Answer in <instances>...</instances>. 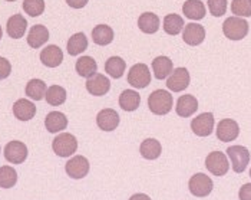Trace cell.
Here are the masks:
<instances>
[{"label": "cell", "instance_id": "6da1fadb", "mask_svg": "<svg viewBox=\"0 0 251 200\" xmlns=\"http://www.w3.org/2000/svg\"><path fill=\"white\" fill-rule=\"evenodd\" d=\"M148 107L155 115H165L173 108V95L165 89H156L148 97Z\"/></svg>", "mask_w": 251, "mask_h": 200}, {"label": "cell", "instance_id": "7a4b0ae2", "mask_svg": "<svg viewBox=\"0 0 251 200\" xmlns=\"http://www.w3.org/2000/svg\"><path fill=\"white\" fill-rule=\"evenodd\" d=\"M223 32H224L226 38H228V39H244L247 36V33H249V23H247V20L241 19V18L231 16V18L224 20Z\"/></svg>", "mask_w": 251, "mask_h": 200}, {"label": "cell", "instance_id": "3957f363", "mask_svg": "<svg viewBox=\"0 0 251 200\" xmlns=\"http://www.w3.org/2000/svg\"><path fill=\"white\" fill-rule=\"evenodd\" d=\"M52 148L59 157H71L77 150L76 137L69 133H63L53 140Z\"/></svg>", "mask_w": 251, "mask_h": 200}, {"label": "cell", "instance_id": "277c9868", "mask_svg": "<svg viewBox=\"0 0 251 200\" xmlns=\"http://www.w3.org/2000/svg\"><path fill=\"white\" fill-rule=\"evenodd\" d=\"M128 84L134 88L142 89L151 84V71L145 63H135L128 72Z\"/></svg>", "mask_w": 251, "mask_h": 200}, {"label": "cell", "instance_id": "5b68a950", "mask_svg": "<svg viewBox=\"0 0 251 200\" xmlns=\"http://www.w3.org/2000/svg\"><path fill=\"white\" fill-rule=\"evenodd\" d=\"M227 154L231 159L232 170L235 173H243L250 163V151L243 145H232L227 148Z\"/></svg>", "mask_w": 251, "mask_h": 200}, {"label": "cell", "instance_id": "8992f818", "mask_svg": "<svg viewBox=\"0 0 251 200\" xmlns=\"http://www.w3.org/2000/svg\"><path fill=\"white\" fill-rule=\"evenodd\" d=\"M188 187H190V192L193 193L194 196H197V198H205V196H208L213 192L214 184L213 180L207 174L197 173V174H194L193 177L190 179Z\"/></svg>", "mask_w": 251, "mask_h": 200}, {"label": "cell", "instance_id": "52a82bcc", "mask_svg": "<svg viewBox=\"0 0 251 200\" xmlns=\"http://www.w3.org/2000/svg\"><path fill=\"white\" fill-rule=\"evenodd\" d=\"M205 166H207L210 173H213L214 176H218V177L227 174V171L230 169V164H228L226 154L221 151L210 153L205 159Z\"/></svg>", "mask_w": 251, "mask_h": 200}, {"label": "cell", "instance_id": "ba28073f", "mask_svg": "<svg viewBox=\"0 0 251 200\" xmlns=\"http://www.w3.org/2000/svg\"><path fill=\"white\" fill-rule=\"evenodd\" d=\"M89 161L86 157L83 156H76L74 159L66 163L65 169H66V173L69 177L79 180V179H83L88 173H89Z\"/></svg>", "mask_w": 251, "mask_h": 200}, {"label": "cell", "instance_id": "9c48e42d", "mask_svg": "<svg viewBox=\"0 0 251 200\" xmlns=\"http://www.w3.org/2000/svg\"><path fill=\"white\" fill-rule=\"evenodd\" d=\"M27 157V147L22 141H10L4 147V159L13 164H22Z\"/></svg>", "mask_w": 251, "mask_h": 200}, {"label": "cell", "instance_id": "30bf717a", "mask_svg": "<svg viewBox=\"0 0 251 200\" xmlns=\"http://www.w3.org/2000/svg\"><path fill=\"white\" fill-rule=\"evenodd\" d=\"M190 85V72L185 68H176L173 71V74L167 80V86L174 91V92H181L187 89Z\"/></svg>", "mask_w": 251, "mask_h": 200}, {"label": "cell", "instance_id": "8fae6325", "mask_svg": "<svg viewBox=\"0 0 251 200\" xmlns=\"http://www.w3.org/2000/svg\"><path fill=\"white\" fill-rule=\"evenodd\" d=\"M191 130L194 134L200 137H207L213 133L214 130V115L211 113L200 114L197 118H194L191 122Z\"/></svg>", "mask_w": 251, "mask_h": 200}, {"label": "cell", "instance_id": "7c38bea8", "mask_svg": "<svg viewBox=\"0 0 251 200\" xmlns=\"http://www.w3.org/2000/svg\"><path fill=\"white\" fill-rule=\"evenodd\" d=\"M240 134V127L238 124L231 118H226V120L220 121L218 127H217V137L218 140L223 143H230L235 140Z\"/></svg>", "mask_w": 251, "mask_h": 200}, {"label": "cell", "instance_id": "4fadbf2b", "mask_svg": "<svg viewBox=\"0 0 251 200\" xmlns=\"http://www.w3.org/2000/svg\"><path fill=\"white\" fill-rule=\"evenodd\" d=\"M182 39L190 46H198L205 39V29L200 23H188L182 30Z\"/></svg>", "mask_w": 251, "mask_h": 200}, {"label": "cell", "instance_id": "5bb4252c", "mask_svg": "<svg viewBox=\"0 0 251 200\" xmlns=\"http://www.w3.org/2000/svg\"><path fill=\"white\" fill-rule=\"evenodd\" d=\"M86 89L89 94L95 97H102L108 94V91L111 89V81L102 74H95L94 77L88 78L86 81Z\"/></svg>", "mask_w": 251, "mask_h": 200}, {"label": "cell", "instance_id": "9a60e30c", "mask_svg": "<svg viewBox=\"0 0 251 200\" xmlns=\"http://www.w3.org/2000/svg\"><path fill=\"white\" fill-rule=\"evenodd\" d=\"M97 124L102 131H114L119 125V115L115 110L105 108L98 114Z\"/></svg>", "mask_w": 251, "mask_h": 200}, {"label": "cell", "instance_id": "2e32d148", "mask_svg": "<svg viewBox=\"0 0 251 200\" xmlns=\"http://www.w3.org/2000/svg\"><path fill=\"white\" fill-rule=\"evenodd\" d=\"M63 60V52L56 45H49L40 52V62L45 66L49 68H56Z\"/></svg>", "mask_w": 251, "mask_h": 200}, {"label": "cell", "instance_id": "e0dca14e", "mask_svg": "<svg viewBox=\"0 0 251 200\" xmlns=\"http://www.w3.org/2000/svg\"><path fill=\"white\" fill-rule=\"evenodd\" d=\"M13 114L20 121L32 120L36 115V105L32 101L18 100L13 104Z\"/></svg>", "mask_w": 251, "mask_h": 200}, {"label": "cell", "instance_id": "ac0fdd59", "mask_svg": "<svg viewBox=\"0 0 251 200\" xmlns=\"http://www.w3.org/2000/svg\"><path fill=\"white\" fill-rule=\"evenodd\" d=\"M26 28H27V20L18 13V15H13L10 19L7 20L6 30H7L10 38L20 39V38H23V35L26 32Z\"/></svg>", "mask_w": 251, "mask_h": 200}, {"label": "cell", "instance_id": "d6986e66", "mask_svg": "<svg viewBox=\"0 0 251 200\" xmlns=\"http://www.w3.org/2000/svg\"><path fill=\"white\" fill-rule=\"evenodd\" d=\"M152 69L156 80H165L173 74L174 65L168 57H158L152 60Z\"/></svg>", "mask_w": 251, "mask_h": 200}, {"label": "cell", "instance_id": "ffe728a7", "mask_svg": "<svg viewBox=\"0 0 251 200\" xmlns=\"http://www.w3.org/2000/svg\"><path fill=\"white\" fill-rule=\"evenodd\" d=\"M49 39V30L43 25H35L32 26L29 35H27V43L30 48L38 49L43 43H46Z\"/></svg>", "mask_w": 251, "mask_h": 200}, {"label": "cell", "instance_id": "44dd1931", "mask_svg": "<svg viewBox=\"0 0 251 200\" xmlns=\"http://www.w3.org/2000/svg\"><path fill=\"white\" fill-rule=\"evenodd\" d=\"M198 108V101L194 95H182L178 98L176 102V114L179 117H191L194 113H197Z\"/></svg>", "mask_w": 251, "mask_h": 200}, {"label": "cell", "instance_id": "7402d4cb", "mask_svg": "<svg viewBox=\"0 0 251 200\" xmlns=\"http://www.w3.org/2000/svg\"><path fill=\"white\" fill-rule=\"evenodd\" d=\"M182 12L185 18L191 20H201L207 13L205 6L201 0H187L182 4Z\"/></svg>", "mask_w": 251, "mask_h": 200}, {"label": "cell", "instance_id": "603a6c76", "mask_svg": "<svg viewBox=\"0 0 251 200\" xmlns=\"http://www.w3.org/2000/svg\"><path fill=\"white\" fill-rule=\"evenodd\" d=\"M45 125H46V130L52 134L59 133L62 130H65L68 127V118L65 114L58 113V111H52L48 114L46 120H45Z\"/></svg>", "mask_w": 251, "mask_h": 200}, {"label": "cell", "instance_id": "cb8c5ba5", "mask_svg": "<svg viewBox=\"0 0 251 200\" xmlns=\"http://www.w3.org/2000/svg\"><path fill=\"white\" fill-rule=\"evenodd\" d=\"M138 26L144 33L152 35L155 32H158V29H159V18L152 12H145L139 16Z\"/></svg>", "mask_w": 251, "mask_h": 200}, {"label": "cell", "instance_id": "d4e9b609", "mask_svg": "<svg viewBox=\"0 0 251 200\" xmlns=\"http://www.w3.org/2000/svg\"><path fill=\"white\" fill-rule=\"evenodd\" d=\"M139 151H141V156L147 160H155L161 156V151H162V147H161V143L155 139H147V140L142 141L141 147H139Z\"/></svg>", "mask_w": 251, "mask_h": 200}, {"label": "cell", "instance_id": "484cf974", "mask_svg": "<svg viewBox=\"0 0 251 200\" xmlns=\"http://www.w3.org/2000/svg\"><path fill=\"white\" fill-rule=\"evenodd\" d=\"M97 60L92 57H82L76 60V72L82 78H91L97 74Z\"/></svg>", "mask_w": 251, "mask_h": 200}, {"label": "cell", "instance_id": "4316f807", "mask_svg": "<svg viewBox=\"0 0 251 200\" xmlns=\"http://www.w3.org/2000/svg\"><path fill=\"white\" fill-rule=\"evenodd\" d=\"M92 39L99 46H106L114 40V30L108 25H98L92 30Z\"/></svg>", "mask_w": 251, "mask_h": 200}, {"label": "cell", "instance_id": "83f0119b", "mask_svg": "<svg viewBox=\"0 0 251 200\" xmlns=\"http://www.w3.org/2000/svg\"><path fill=\"white\" fill-rule=\"evenodd\" d=\"M141 104V97L136 91L132 89H125L119 95V107L124 111H135Z\"/></svg>", "mask_w": 251, "mask_h": 200}, {"label": "cell", "instance_id": "f1b7e54d", "mask_svg": "<svg viewBox=\"0 0 251 200\" xmlns=\"http://www.w3.org/2000/svg\"><path fill=\"white\" fill-rule=\"evenodd\" d=\"M66 48H68V54H69L71 57H76L79 54L85 52L86 48H88V39H86L85 33L79 32V33L72 35L71 39L68 40Z\"/></svg>", "mask_w": 251, "mask_h": 200}, {"label": "cell", "instance_id": "f546056e", "mask_svg": "<svg viewBox=\"0 0 251 200\" xmlns=\"http://www.w3.org/2000/svg\"><path fill=\"white\" fill-rule=\"evenodd\" d=\"M125 69H126V63H125V60L122 59V58H119V57H111L109 59L105 62L106 74L111 75L115 80L121 78L124 75Z\"/></svg>", "mask_w": 251, "mask_h": 200}, {"label": "cell", "instance_id": "4dcf8cb0", "mask_svg": "<svg viewBox=\"0 0 251 200\" xmlns=\"http://www.w3.org/2000/svg\"><path fill=\"white\" fill-rule=\"evenodd\" d=\"M164 30L168 35H178L179 32L184 30V19L176 13L167 15L164 18Z\"/></svg>", "mask_w": 251, "mask_h": 200}, {"label": "cell", "instance_id": "1f68e13d", "mask_svg": "<svg viewBox=\"0 0 251 200\" xmlns=\"http://www.w3.org/2000/svg\"><path fill=\"white\" fill-rule=\"evenodd\" d=\"M46 84L42 80H32L26 85V95L35 101H40L43 97H46Z\"/></svg>", "mask_w": 251, "mask_h": 200}, {"label": "cell", "instance_id": "d6a6232c", "mask_svg": "<svg viewBox=\"0 0 251 200\" xmlns=\"http://www.w3.org/2000/svg\"><path fill=\"white\" fill-rule=\"evenodd\" d=\"M18 181V173L10 166H1L0 167V187L1 189H10Z\"/></svg>", "mask_w": 251, "mask_h": 200}, {"label": "cell", "instance_id": "836d02e7", "mask_svg": "<svg viewBox=\"0 0 251 200\" xmlns=\"http://www.w3.org/2000/svg\"><path fill=\"white\" fill-rule=\"evenodd\" d=\"M46 101H48V104H50L53 107L62 105L66 101V91H65V88H62L59 85H52L50 88H48V91H46Z\"/></svg>", "mask_w": 251, "mask_h": 200}, {"label": "cell", "instance_id": "e575fe53", "mask_svg": "<svg viewBox=\"0 0 251 200\" xmlns=\"http://www.w3.org/2000/svg\"><path fill=\"white\" fill-rule=\"evenodd\" d=\"M23 10L32 18L40 16L45 12V0H25Z\"/></svg>", "mask_w": 251, "mask_h": 200}, {"label": "cell", "instance_id": "d590c367", "mask_svg": "<svg viewBox=\"0 0 251 200\" xmlns=\"http://www.w3.org/2000/svg\"><path fill=\"white\" fill-rule=\"evenodd\" d=\"M231 10L234 15L241 18H250L251 16V3L250 0H232Z\"/></svg>", "mask_w": 251, "mask_h": 200}, {"label": "cell", "instance_id": "8d00e7d4", "mask_svg": "<svg viewBox=\"0 0 251 200\" xmlns=\"http://www.w3.org/2000/svg\"><path fill=\"white\" fill-rule=\"evenodd\" d=\"M208 9L215 18L224 16L227 12V0H208Z\"/></svg>", "mask_w": 251, "mask_h": 200}, {"label": "cell", "instance_id": "74e56055", "mask_svg": "<svg viewBox=\"0 0 251 200\" xmlns=\"http://www.w3.org/2000/svg\"><path fill=\"white\" fill-rule=\"evenodd\" d=\"M12 72V65L6 58L0 57V80H6Z\"/></svg>", "mask_w": 251, "mask_h": 200}, {"label": "cell", "instance_id": "f35d334b", "mask_svg": "<svg viewBox=\"0 0 251 200\" xmlns=\"http://www.w3.org/2000/svg\"><path fill=\"white\" fill-rule=\"evenodd\" d=\"M238 198L240 200H251V183L241 186V189L238 192Z\"/></svg>", "mask_w": 251, "mask_h": 200}, {"label": "cell", "instance_id": "ab89813d", "mask_svg": "<svg viewBox=\"0 0 251 200\" xmlns=\"http://www.w3.org/2000/svg\"><path fill=\"white\" fill-rule=\"evenodd\" d=\"M89 0H66V3L72 7V9H82L83 6H86Z\"/></svg>", "mask_w": 251, "mask_h": 200}, {"label": "cell", "instance_id": "60d3db41", "mask_svg": "<svg viewBox=\"0 0 251 200\" xmlns=\"http://www.w3.org/2000/svg\"><path fill=\"white\" fill-rule=\"evenodd\" d=\"M129 200H151V198L144 195V193H135L129 198Z\"/></svg>", "mask_w": 251, "mask_h": 200}, {"label": "cell", "instance_id": "b9f144b4", "mask_svg": "<svg viewBox=\"0 0 251 200\" xmlns=\"http://www.w3.org/2000/svg\"><path fill=\"white\" fill-rule=\"evenodd\" d=\"M1 35H3V30H1V26H0V39H1Z\"/></svg>", "mask_w": 251, "mask_h": 200}, {"label": "cell", "instance_id": "7bdbcfd3", "mask_svg": "<svg viewBox=\"0 0 251 200\" xmlns=\"http://www.w3.org/2000/svg\"><path fill=\"white\" fill-rule=\"evenodd\" d=\"M6 1H16V0H6Z\"/></svg>", "mask_w": 251, "mask_h": 200}, {"label": "cell", "instance_id": "ee69618b", "mask_svg": "<svg viewBox=\"0 0 251 200\" xmlns=\"http://www.w3.org/2000/svg\"><path fill=\"white\" fill-rule=\"evenodd\" d=\"M250 177H251V170H250Z\"/></svg>", "mask_w": 251, "mask_h": 200}, {"label": "cell", "instance_id": "f6af8a7d", "mask_svg": "<svg viewBox=\"0 0 251 200\" xmlns=\"http://www.w3.org/2000/svg\"><path fill=\"white\" fill-rule=\"evenodd\" d=\"M250 3H251V0H250Z\"/></svg>", "mask_w": 251, "mask_h": 200}]
</instances>
